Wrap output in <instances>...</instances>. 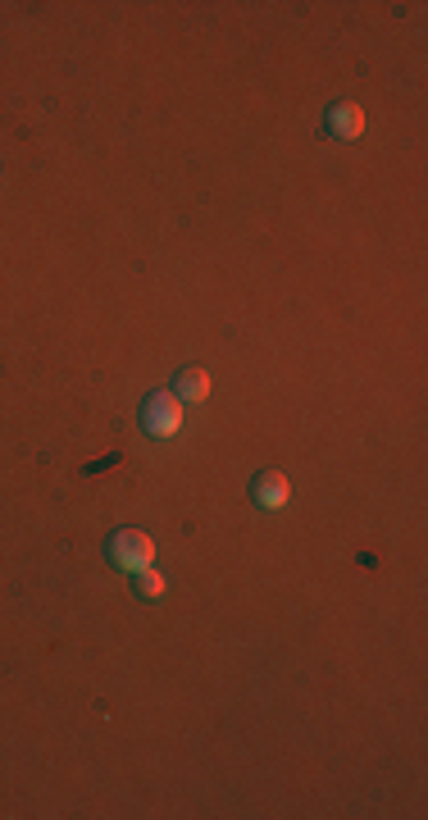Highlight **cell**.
<instances>
[{"mask_svg":"<svg viewBox=\"0 0 428 820\" xmlns=\"http://www.w3.org/2000/svg\"><path fill=\"white\" fill-rule=\"evenodd\" d=\"M105 556H110V565H119V570H146V565H155V543H151V533L142 529H119L105 543Z\"/></svg>","mask_w":428,"mask_h":820,"instance_id":"obj_1","label":"cell"},{"mask_svg":"<svg viewBox=\"0 0 428 820\" xmlns=\"http://www.w3.org/2000/svg\"><path fill=\"white\" fill-rule=\"evenodd\" d=\"M142 429L151 433V438H174V433L183 429V401H178L174 392H151V397L142 401Z\"/></svg>","mask_w":428,"mask_h":820,"instance_id":"obj_2","label":"cell"},{"mask_svg":"<svg viewBox=\"0 0 428 820\" xmlns=\"http://www.w3.org/2000/svg\"><path fill=\"white\" fill-rule=\"evenodd\" d=\"M324 119H328V133L342 137V142H356V137L365 133V110H360V105H351V101L328 105Z\"/></svg>","mask_w":428,"mask_h":820,"instance_id":"obj_3","label":"cell"},{"mask_svg":"<svg viewBox=\"0 0 428 820\" xmlns=\"http://www.w3.org/2000/svg\"><path fill=\"white\" fill-rule=\"evenodd\" d=\"M251 497H255V506L278 511V506L292 497V483H287L278 470H265V474H255V479H251Z\"/></svg>","mask_w":428,"mask_h":820,"instance_id":"obj_4","label":"cell"},{"mask_svg":"<svg viewBox=\"0 0 428 820\" xmlns=\"http://www.w3.org/2000/svg\"><path fill=\"white\" fill-rule=\"evenodd\" d=\"M174 397L178 401H205L210 397V374H205V369H183V374H178Z\"/></svg>","mask_w":428,"mask_h":820,"instance_id":"obj_5","label":"cell"},{"mask_svg":"<svg viewBox=\"0 0 428 820\" xmlns=\"http://www.w3.org/2000/svg\"><path fill=\"white\" fill-rule=\"evenodd\" d=\"M137 593H142L146 602H155V597H164V574L155 570V565H146V570H137Z\"/></svg>","mask_w":428,"mask_h":820,"instance_id":"obj_6","label":"cell"}]
</instances>
